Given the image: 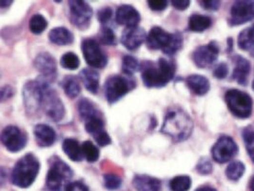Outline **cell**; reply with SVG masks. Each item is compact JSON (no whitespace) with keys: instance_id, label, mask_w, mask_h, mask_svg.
I'll list each match as a JSON object with an SVG mask.
<instances>
[{"instance_id":"cell-1","label":"cell","mask_w":254,"mask_h":191,"mask_svg":"<svg viewBox=\"0 0 254 191\" xmlns=\"http://www.w3.org/2000/svg\"><path fill=\"white\" fill-rule=\"evenodd\" d=\"M140 71L143 84L147 88H162L174 80L176 64L164 58L156 62L147 60L140 64Z\"/></svg>"},{"instance_id":"cell-2","label":"cell","mask_w":254,"mask_h":191,"mask_svg":"<svg viewBox=\"0 0 254 191\" xmlns=\"http://www.w3.org/2000/svg\"><path fill=\"white\" fill-rule=\"evenodd\" d=\"M193 130V121L182 108L171 107L164 117L161 133L170 137L174 143L188 140Z\"/></svg>"},{"instance_id":"cell-3","label":"cell","mask_w":254,"mask_h":191,"mask_svg":"<svg viewBox=\"0 0 254 191\" xmlns=\"http://www.w3.org/2000/svg\"><path fill=\"white\" fill-rule=\"evenodd\" d=\"M184 38L180 33H169L159 26L152 27L147 36V46L151 50H161L168 56H174L183 47Z\"/></svg>"},{"instance_id":"cell-4","label":"cell","mask_w":254,"mask_h":191,"mask_svg":"<svg viewBox=\"0 0 254 191\" xmlns=\"http://www.w3.org/2000/svg\"><path fill=\"white\" fill-rule=\"evenodd\" d=\"M40 162L32 153H28L20 158L12 168V185L20 189L31 187L39 173Z\"/></svg>"},{"instance_id":"cell-5","label":"cell","mask_w":254,"mask_h":191,"mask_svg":"<svg viewBox=\"0 0 254 191\" xmlns=\"http://www.w3.org/2000/svg\"><path fill=\"white\" fill-rule=\"evenodd\" d=\"M73 176L72 169L58 156L50 160V168L46 177V187L49 191H61L69 184Z\"/></svg>"},{"instance_id":"cell-6","label":"cell","mask_w":254,"mask_h":191,"mask_svg":"<svg viewBox=\"0 0 254 191\" xmlns=\"http://www.w3.org/2000/svg\"><path fill=\"white\" fill-rule=\"evenodd\" d=\"M46 83V80L38 77L37 80L29 81L24 85L22 90L24 106L30 116L37 115L39 111H41L44 86Z\"/></svg>"},{"instance_id":"cell-7","label":"cell","mask_w":254,"mask_h":191,"mask_svg":"<svg viewBox=\"0 0 254 191\" xmlns=\"http://www.w3.org/2000/svg\"><path fill=\"white\" fill-rule=\"evenodd\" d=\"M225 101L234 117L248 119L252 116L254 101L248 93L237 89H231L225 94Z\"/></svg>"},{"instance_id":"cell-8","label":"cell","mask_w":254,"mask_h":191,"mask_svg":"<svg viewBox=\"0 0 254 191\" xmlns=\"http://www.w3.org/2000/svg\"><path fill=\"white\" fill-rule=\"evenodd\" d=\"M135 87V81L129 77H124L120 75L111 76L105 83L106 99L110 104L116 103Z\"/></svg>"},{"instance_id":"cell-9","label":"cell","mask_w":254,"mask_h":191,"mask_svg":"<svg viewBox=\"0 0 254 191\" xmlns=\"http://www.w3.org/2000/svg\"><path fill=\"white\" fill-rule=\"evenodd\" d=\"M45 115L53 121L58 122L63 119L66 114L65 106L58 95L57 91L53 89L50 83L47 82L44 86V94L42 99V108Z\"/></svg>"},{"instance_id":"cell-10","label":"cell","mask_w":254,"mask_h":191,"mask_svg":"<svg viewBox=\"0 0 254 191\" xmlns=\"http://www.w3.org/2000/svg\"><path fill=\"white\" fill-rule=\"evenodd\" d=\"M81 50L86 62L95 69H102L108 64V57L98 41L93 38H85L82 40Z\"/></svg>"},{"instance_id":"cell-11","label":"cell","mask_w":254,"mask_h":191,"mask_svg":"<svg viewBox=\"0 0 254 191\" xmlns=\"http://www.w3.org/2000/svg\"><path fill=\"white\" fill-rule=\"evenodd\" d=\"M69 4V20L72 25L80 30H85L91 23L93 8L86 1L70 0Z\"/></svg>"},{"instance_id":"cell-12","label":"cell","mask_w":254,"mask_h":191,"mask_svg":"<svg viewBox=\"0 0 254 191\" xmlns=\"http://www.w3.org/2000/svg\"><path fill=\"white\" fill-rule=\"evenodd\" d=\"M0 139L5 148L12 153L21 151L28 142L27 134L15 125L6 126L1 132Z\"/></svg>"},{"instance_id":"cell-13","label":"cell","mask_w":254,"mask_h":191,"mask_svg":"<svg viewBox=\"0 0 254 191\" xmlns=\"http://www.w3.org/2000/svg\"><path fill=\"white\" fill-rule=\"evenodd\" d=\"M238 153V145L234 140L227 135L221 136L211 148L213 160L218 164L230 162Z\"/></svg>"},{"instance_id":"cell-14","label":"cell","mask_w":254,"mask_h":191,"mask_svg":"<svg viewBox=\"0 0 254 191\" xmlns=\"http://www.w3.org/2000/svg\"><path fill=\"white\" fill-rule=\"evenodd\" d=\"M254 18V1L240 0L236 1L231 8L229 23L231 26L242 25Z\"/></svg>"},{"instance_id":"cell-15","label":"cell","mask_w":254,"mask_h":191,"mask_svg":"<svg viewBox=\"0 0 254 191\" xmlns=\"http://www.w3.org/2000/svg\"><path fill=\"white\" fill-rule=\"evenodd\" d=\"M219 56V46L216 41H210L207 45L199 46L192 53V60L198 68L211 66Z\"/></svg>"},{"instance_id":"cell-16","label":"cell","mask_w":254,"mask_h":191,"mask_svg":"<svg viewBox=\"0 0 254 191\" xmlns=\"http://www.w3.org/2000/svg\"><path fill=\"white\" fill-rule=\"evenodd\" d=\"M35 69L41 74V78L46 80L50 84L54 82L57 79L58 76V66L57 61L55 58L47 53L42 52L38 54L35 58Z\"/></svg>"},{"instance_id":"cell-17","label":"cell","mask_w":254,"mask_h":191,"mask_svg":"<svg viewBox=\"0 0 254 191\" xmlns=\"http://www.w3.org/2000/svg\"><path fill=\"white\" fill-rule=\"evenodd\" d=\"M147 36L146 31L139 26L126 28L121 36V43L128 51H135L146 42Z\"/></svg>"},{"instance_id":"cell-18","label":"cell","mask_w":254,"mask_h":191,"mask_svg":"<svg viewBox=\"0 0 254 191\" xmlns=\"http://www.w3.org/2000/svg\"><path fill=\"white\" fill-rule=\"evenodd\" d=\"M116 21L119 25L126 26V28L136 27L141 21V15L133 6L124 4L116 10Z\"/></svg>"},{"instance_id":"cell-19","label":"cell","mask_w":254,"mask_h":191,"mask_svg":"<svg viewBox=\"0 0 254 191\" xmlns=\"http://www.w3.org/2000/svg\"><path fill=\"white\" fill-rule=\"evenodd\" d=\"M34 134L36 143L41 147H50L57 141L56 130L45 123L36 124Z\"/></svg>"},{"instance_id":"cell-20","label":"cell","mask_w":254,"mask_h":191,"mask_svg":"<svg viewBox=\"0 0 254 191\" xmlns=\"http://www.w3.org/2000/svg\"><path fill=\"white\" fill-rule=\"evenodd\" d=\"M251 62L242 56H236L234 59V69L232 73V79L242 86L248 84V78L251 73Z\"/></svg>"},{"instance_id":"cell-21","label":"cell","mask_w":254,"mask_h":191,"mask_svg":"<svg viewBox=\"0 0 254 191\" xmlns=\"http://www.w3.org/2000/svg\"><path fill=\"white\" fill-rule=\"evenodd\" d=\"M132 185L137 191H161V181L155 177L149 175H135Z\"/></svg>"},{"instance_id":"cell-22","label":"cell","mask_w":254,"mask_h":191,"mask_svg":"<svg viewBox=\"0 0 254 191\" xmlns=\"http://www.w3.org/2000/svg\"><path fill=\"white\" fill-rule=\"evenodd\" d=\"M189 89L196 96L206 95L209 91L210 84L208 79L201 75H190L186 80Z\"/></svg>"},{"instance_id":"cell-23","label":"cell","mask_w":254,"mask_h":191,"mask_svg":"<svg viewBox=\"0 0 254 191\" xmlns=\"http://www.w3.org/2000/svg\"><path fill=\"white\" fill-rule=\"evenodd\" d=\"M82 83L85 88L92 94H96L99 90L100 85V76L93 68H85L79 73Z\"/></svg>"},{"instance_id":"cell-24","label":"cell","mask_w":254,"mask_h":191,"mask_svg":"<svg viewBox=\"0 0 254 191\" xmlns=\"http://www.w3.org/2000/svg\"><path fill=\"white\" fill-rule=\"evenodd\" d=\"M49 39L52 43L58 46H66L73 42L74 36L69 29L65 27H57L50 31Z\"/></svg>"},{"instance_id":"cell-25","label":"cell","mask_w":254,"mask_h":191,"mask_svg":"<svg viewBox=\"0 0 254 191\" xmlns=\"http://www.w3.org/2000/svg\"><path fill=\"white\" fill-rule=\"evenodd\" d=\"M62 149L72 162H81L84 159L82 146L75 139H65L62 143Z\"/></svg>"},{"instance_id":"cell-26","label":"cell","mask_w":254,"mask_h":191,"mask_svg":"<svg viewBox=\"0 0 254 191\" xmlns=\"http://www.w3.org/2000/svg\"><path fill=\"white\" fill-rule=\"evenodd\" d=\"M212 20L208 15L194 13L189 18V30L195 33H202L211 26Z\"/></svg>"},{"instance_id":"cell-27","label":"cell","mask_w":254,"mask_h":191,"mask_svg":"<svg viewBox=\"0 0 254 191\" xmlns=\"http://www.w3.org/2000/svg\"><path fill=\"white\" fill-rule=\"evenodd\" d=\"M77 110L81 119L84 121L97 116H102L101 111L95 106L93 101L88 98H82L77 104Z\"/></svg>"},{"instance_id":"cell-28","label":"cell","mask_w":254,"mask_h":191,"mask_svg":"<svg viewBox=\"0 0 254 191\" xmlns=\"http://www.w3.org/2000/svg\"><path fill=\"white\" fill-rule=\"evenodd\" d=\"M237 42L238 47L243 51H254V23L241 31V33L238 36Z\"/></svg>"},{"instance_id":"cell-29","label":"cell","mask_w":254,"mask_h":191,"mask_svg":"<svg viewBox=\"0 0 254 191\" xmlns=\"http://www.w3.org/2000/svg\"><path fill=\"white\" fill-rule=\"evenodd\" d=\"M65 95L69 98H75L81 93V86L78 80L73 76H67L61 83Z\"/></svg>"},{"instance_id":"cell-30","label":"cell","mask_w":254,"mask_h":191,"mask_svg":"<svg viewBox=\"0 0 254 191\" xmlns=\"http://www.w3.org/2000/svg\"><path fill=\"white\" fill-rule=\"evenodd\" d=\"M246 167L240 161H233L226 168V176L231 181H238L245 173Z\"/></svg>"},{"instance_id":"cell-31","label":"cell","mask_w":254,"mask_h":191,"mask_svg":"<svg viewBox=\"0 0 254 191\" xmlns=\"http://www.w3.org/2000/svg\"><path fill=\"white\" fill-rule=\"evenodd\" d=\"M84 158L89 163H95L100 157V151L98 147L91 141H86L81 144Z\"/></svg>"},{"instance_id":"cell-32","label":"cell","mask_w":254,"mask_h":191,"mask_svg":"<svg viewBox=\"0 0 254 191\" xmlns=\"http://www.w3.org/2000/svg\"><path fill=\"white\" fill-rule=\"evenodd\" d=\"M47 27H48V21L46 17L43 16L42 14L36 13L31 17L29 22V28L34 35L42 34L46 30Z\"/></svg>"},{"instance_id":"cell-33","label":"cell","mask_w":254,"mask_h":191,"mask_svg":"<svg viewBox=\"0 0 254 191\" xmlns=\"http://www.w3.org/2000/svg\"><path fill=\"white\" fill-rule=\"evenodd\" d=\"M243 141L245 143L247 152L252 162L254 164V129L252 126H247L243 129Z\"/></svg>"},{"instance_id":"cell-34","label":"cell","mask_w":254,"mask_h":191,"mask_svg":"<svg viewBox=\"0 0 254 191\" xmlns=\"http://www.w3.org/2000/svg\"><path fill=\"white\" fill-rule=\"evenodd\" d=\"M60 64L64 69L73 71L80 66V60L76 54L72 52H68L61 57Z\"/></svg>"},{"instance_id":"cell-35","label":"cell","mask_w":254,"mask_h":191,"mask_svg":"<svg viewBox=\"0 0 254 191\" xmlns=\"http://www.w3.org/2000/svg\"><path fill=\"white\" fill-rule=\"evenodd\" d=\"M191 187V179L187 175L176 176L170 182L172 191H188Z\"/></svg>"},{"instance_id":"cell-36","label":"cell","mask_w":254,"mask_h":191,"mask_svg":"<svg viewBox=\"0 0 254 191\" xmlns=\"http://www.w3.org/2000/svg\"><path fill=\"white\" fill-rule=\"evenodd\" d=\"M137 70H140V64L138 60L133 56L127 55L122 60V72L127 77L132 76Z\"/></svg>"},{"instance_id":"cell-37","label":"cell","mask_w":254,"mask_h":191,"mask_svg":"<svg viewBox=\"0 0 254 191\" xmlns=\"http://www.w3.org/2000/svg\"><path fill=\"white\" fill-rule=\"evenodd\" d=\"M122 178L114 173H107L103 176V183L106 190L117 191L122 185Z\"/></svg>"},{"instance_id":"cell-38","label":"cell","mask_w":254,"mask_h":191,"mask_svg":"<svg viewBox=\"0 0 254 191\" xmlns=\"http://www.w3.org/2000/svg\"><path fill=\"white\" fill-rule=\"evenodd\" d=\"M99 41L104 45H116V36L115 32L107 26H102L99 33Z\"/></svg>"},{"instance_id":"cell-39","label":"cell","mask_w":254,"mask_h":191,"mask_svg":"<svg viewBox=\"0 0 254 191\" xmlns=\"http://www.w3.org/2000/svg\"><path fill=\"white\" fill-rule=\"evenodd\" d=\"M212 169H213L212 164L207 158L203 157L198 161L196 165V171L199 174L209 175L212 172Z\"/></svg>"},{"instance_id":"cell-40","label":"cell","mask_w":254,"mask_h":191,"mask_svg":"<svg viewBox=\"0 0 254 191\" xmlns=\"http://www.w3.org/2000/svg\"><path fill=\"white\" fill-rule=\"evenodd\" d=\"M148 5L153 12H163L167 9L169 1L167 0H149Z\"/></svg>"},{"instance_id":"cell-41","label":"cell","mask_w":254,"mask_h":191,"mask_svg":"<svg viewBox=\"0 0 254 191\" xmlns=\"http://www.w3.org/2000/svg\"><path fill=\"white\" fill-rule=\"evenodd\" d=\"M199 4L204 10L210 12L218 11L221 6V2L217 0H201L199 1Z\"/></svg>"},{"instance_id":"cell-42","label":"cell","mask_w":254,"mask_h":191,"mask_svg":"<svg viewBox=\"0 0 254 191\" xmlns=\"http://www.w3.org/2000/svg\"><path fill=\"white\" fill-rule=\"evenodd\" d=\"M113 17V10L110 7H104L97 12L98 21L102 25L108 23Z\"/></svg>"},{"instance_id":"cell-43","label":"cell","mask_w":254,"mask_h":191,"mask_svg":"<svg viewBox=\"0 0 254 191\" xmlns=\"http://www.w3.org/2000/svg\"><path fill=\"white\" fill-rule=\"evenodd\" d=\"M229 74V67L226 63H220L214 70H213V77L217 80H223L225 79Z\"/></svg>"},{"instance_id":"cell-44","label":"cell","mask_w":254,"mask_h":191,"mask_svg":"<svg viewBox=\"0 0 254 191\" xmlns=\"http://www.w3.org/2000/svg\"><path fill=\"white\" fill-rule=\"evenodd\" d=\"M65 191H90L89 188L81 181L69 182L65 187Z\"/></svg>"},{"instance_id":"cell-45","label":"cell","mask_w":254,"mask_h":191,"mask_svg":"<svg viewBox=\"0 0 254 191\" xmlns=\"http://www.w3.org/2000/svg\"><path fill=\"white\" fill-rule=\"evenodd\" d=\"M14 94V90L11 85H5L1 88V101H5L7 99H9L10 97H12Z\"/></svg>"},{"instance_id":"cell-46","label":"cell","mask_w":254,"mask_h":191,"mask_svg":"<svg viewBox=\"0 0 254 191\" xmlns=\"http://www.w3.org/2000/svg\"><path fill=\"white\" fill-rule=\"evenodd\" d=\"M172 5L178 11H185L190 7V1H189V0H173Z\"/></svg>"},{"instance_id":"cell-47","label":"cell","mask_w":254,"mask_h":191,"mask_svg":"<svg viewBox=\"0 0 254 191\" xmlns=\"http://www.w3.org/2000/svg\"><path fill=\"white\" fill-rule=\"evenodd\" d=\"M194 191H217L214 188L212 187H208V186H204V187H200Z\"/></svg>"},{"instance_id":"cell-48","label":"cell","mask_w":254,"mask_h":191,"mask_svg":"<svg viewBox=\"0 0 254 191\" xmlns=\"http://www.w3.org/2000/svg\"><path fill=\"white\" fill-rule=\"evenodd\" d=\"M11 4H12V1H0V7L2 9L11 6Z\"/></svg>"},{"instance_id":"cell-49","label":"cell","mask_w":254,"mask_h":191,"mask_svg":"<svg viewBox=\"0 0 254 191\" xmlns=\"http://www.w3.org/2000/svg\"><path fill=\"white\" fill-rule=\"evenodd\" d=\"M249 189H250V191H254V175L252 177L251 181H250Z\"/></svg>"},{"instance_id":"cell-50","label":"cell","mask_w":254,"mask_h":191,"mask_svg":"<svg viewBox=\"0 0 254 191\" xmlns=\"http://www.w3.org/2000/svg\"><path fill=\"white\" fill-rule=\"evenodd\" d=\"M253 89L254 90V82H253Z\"/></svg>"}]
</instances>
